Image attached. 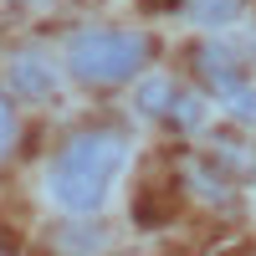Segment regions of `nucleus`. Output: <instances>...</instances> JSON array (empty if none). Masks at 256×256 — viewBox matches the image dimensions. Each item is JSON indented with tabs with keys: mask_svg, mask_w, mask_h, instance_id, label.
I'll use <instances>...</instances> for the list:
<instances>
[{
	"mask_svg": "<svg viewBox=\"0 0 256 256\" xmlns=\"http://www.w3.org/2000/svg\"><path fill=\"white\" fill-rule=\"evenodd\" d=\"M123 164H128L123 134H113V128H88V134L62 144V154L46 169V190H52V200L62 210L92 216V210L108 200V190L123 174Z\"/></svg>",
	"mask_w": 256,
	"mask_h": 256,
	"instance_id": "obj_1",
	"label": "nucleus"
},
{
	"mask_svg": "<svg viewBox=\"0 0 256 256\" xmlns=\"http://www.w3.org/2000/svg\"><path fill=\"white\" fill-rule=\"evenodd\" d=\"M148 56V36L138 31H113V26H92L77 31L67 41V67L72 77L92 82V88H108V82H128Z\"/></svg>",
	"mask_w": 256,
	"mask_h": 256,
	"instance_id": "obj_2",
	"label": "nucleus"
},
{
	"mask_svg": "<svg viewBox=\"0 0 256 256\" xmlns=\"http://www.w3.org/2000/svg\"><path fill=\"white\" fill-rule=\"evenodd\" d=\"M200 72H205L210 88H216V98H220V108H226V113H236V118H256V88L241 77V67L230 62V52L205 46V52H200Z\"/></svg>",
	"mask_w": 256,
	"mask_h": 256,
	"instance_id": "obj_3",
	"label": "nucleus"
},
{
	"mask_svg": "<svg viewBox=\"0 0 256 256\" xmlns=\"http://www.w3.org/2000/svg\"><path fill=\"white\" fill-rule=\"evenodd\" d=\"M10 77H16V88H26L31 98H52V88H56V72L52 67H36V56H20Z\"/></svg>",
	"mask_w": 256,
	"mask_h": 256,
	"instance_id": "obj_4",
	"label": "nucleus"
},
{
	"mask_svg": "<svg viewBox=\"0 0 256 256\" xmlns=\"http://www.w3.org/2000/svg\"><path fill=\"white\" fill-rule=\"evenodd\" d=\"M236 16H241V0H190L195 26H230Z\"/></svg>",
	"mask_w": 256,
	"mask_h": 256,
	"instance_id": "obj_5",
	"label": "nucleus"
},
{
	"mask_svg": "<svg viewBox=\"0 0 256 256\" xmlns=\"http://www.w3.org/2000/svg\"><path fill=\"white\" fill-rule=\"evenodd\" d=\"M10 144H16V113H10V102L0 98V154H6Z\"/></svg>",
	"mask_w": 256,
	"mask_h": 256,
	"instance_id": "obj_6",
	"label": "nucleus"
}]
</instances>
